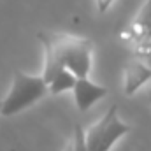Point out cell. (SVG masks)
<instances>
[{"mask_svg": "<svg viewBox=\"0 0 151 151\" xmlns=\"http://www.w3.org/2000/svg\"><path fill=\"white\" fill-rule=\"evenodd\" d=\"M37 37L42 47L49 49L63 69L70 70L76 77H88L91 69V42L88 39L46 32H40Z\"/></svg>", "mask_w": 151, "mask_h": 151, "instance_id": "6da1fadb", "label": "cell"}, {"mask_svg": "<svg viewBox=\"0 0 151 151\" xmlns=\"http://www.w3.org/2000/svg\"><path fill=\"white\" fill-rule=\"evenodd\" d=\"M46 93H47V84L44 83L42 76H28L18 70L14 72L12 86L7 97L0 102V114L14 116L40 100Z\"/></svg>", "mask_w": 151, "mask_h": 151, "instance_id": "7a4b0ae2", "label": "cell"}, {"mask_svg": "<svg viewBox=\"0 0 151 151\" xmlns=\"http://www.w3.org/2000/svg\"><path fill=\"white\" fill-rule=\"evenodd\" d=\"M130 132V125L118 118V106L113 104L95 125L84 132V142L88 151H109L116 141Z\"/></svg>", "mask_w": 151, "mask_h": 151, "instance_id": "3957f363", "label": "cell"}, {"mask_svg": "<svg viewBox=\"0 0 151 151\" xmlns=\"http://www.w3.org/2000/svg\"><path fill=\"white\" fill-rule=\"evenodd\" d=\"M72 91H74L76 107L81 113L88 111L93 104H97L100 99H104L107 95V88L106 86H100V84L90 81L88 77H76Z\"/></svg>", "mask_w": 151, "mask_h": 151, "instance_id": "277c9868", "label": "cell"}, {"mask_svg": "<svg viewBox=\"0 0 151 151\" xmlns=\"http://www.w3.org/2000/svg\"><path fill=\"white\" fill-rule=\"evenodd\" d=\"M151 79V69L141 62H132L127 65L125 70V93L132 95L135 93L146 81Z\"/></svg>", "mask_w": 151, "mask_h": 151, "instance_id": "5b68a950", "label": "cell"}, {"mask_svg": "<svg viewBox=\"0 0 151 151\" xmlns=\"http://www.w3.org/2000/svg\"><path fill=\"white\" fill-rule=\"evenodd\" d=\"M74 83H76V76L70 70H67V69H62L58 74L47 83V91L53 93V95H58V93L72 90Z\"/></svg>", "mask_w": 151, "mask_h": 151, "instance_id": "8992f818", "label": "cell"}, {"mask_svg": "<svg viewBox=\"0 0 151 151\" xmlns=\"http://www.w3.org/2000/svg\"><path fill=\"white\" fill-rule=\"evenodd\" d=\"M151 18V0H146L144 5L141 7V11L137 12L134 23H132V30H130V35L135 40H142V32H144V27L148 23V19Z\"/></svg>", "mask_w": 151, "mask_h": 151, "instance_id": "52a82bcc", "label": "cell"}, {"mask_svg": "<svg viewBox=\"0 0 151 151\" xmlns=\"http://www.w3.org/2000/svg\"><path fill=\"white\" fill-rule=\"evenodd\" d=\"M72 151H88L84 142V130L81 125H76L74 128V139H72Z\"/></svg>", "mask_w": 151, "mask_h": 151, "instance_id": "ba28073f", "label": "cell"}, {"mask_svg": "<svg viewBox=\"0 0 151 151\" xmlns=\"http://www.w3.org/2000/svg\"><path fill=\"white\" fill-rule=\"evenodd\" d=\"M114 0H97V7H99V12H106L109 7H111V4H113Z\"/></svg>", "mask_w": 151, "mask_h": 151, "instance_id": "9c48e42d", "label": "cell"}, {"mask_svg": "<svg viewBox=\"0 0 151 151\" xmlns=\"http://www.w3.org/2000/svg\"><path fill=\"white\" fill-rule=\"evenodd\" d=\"M148 42V40H151V18L148 19V23H146V27H144V32H142V40L141 42Z\"/></svg>", "mask_w": 151, "mask_h": 151, "instance_id": "30bf717a", "label": "cell"}, {"mask_svg": "<svg viewBox=\"0 0 151 151\" xmlns=\"http://www.w3.org/2000/svg\"><path fill=\"white\" fill-rule=\"evenodd\" d=\"M63 151H72V144H67V148H65Z\"/></svg>", "mask_w": 151, "mask_h": 151, "instance_id": "8fae6325", "label": "cell"}]
</instances>
